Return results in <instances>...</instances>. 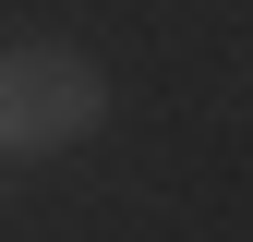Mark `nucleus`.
Returning a JSON list of instances; mask_svg holds the SVG:
<instances>
[{
  "mask_svg": "<svg viewBox=\"0 0 253 242\" xmlns=\"http://www.w3.org/2000/svg\"><path fill=\"white\" fill-rule=\"evenodd\" d=\"M109 121V73L84 49H0V158H60Z\"/></svg>",
  "mask_w": 253,
  "mask_h": 242,
  "instance_id": "obj_1",
  "label": "nucleus"
}]
</instances>
